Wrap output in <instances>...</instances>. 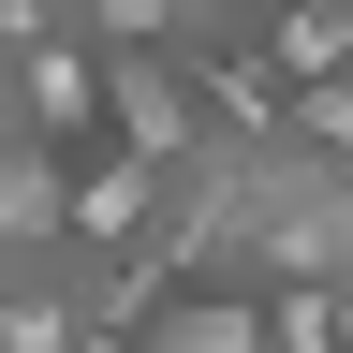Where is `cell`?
I'll list each match as a JSON object with an SVG mask.
<instances>
[{
  "label": "cell",
  "mask_w": 353,
  "mask_h": 353,
  "mask_svg": "<svg viewBox=\"0 0 353 353\" xmlns=\"http://www.w3.org/2000/svg\"><path fill=\"white\" fill-rule=\"evenodd\" d=\"M0 250L15 265H59L74 250V162L30 148V132H0Z\"/></svg>",
  "instance_id": "7a4b0ae2"
},
{
  "label": "cell",
  "mask_w": 353,
  "mask_h": 353,
  "mask_svg": "<svg viewBox=\"0 0 353 353\" xmlns=\"http://www.w3.org/2000/svg\"><path fill=\"white\" fill-rule=\"evenodd\" d=\"M0 44H15V132L59 148V162H103V148H118V88H103L88 15H74V0H15Z\"/></svg>",
  "instance_id": "6da1fadb"
},
{
  "label": "cell",
  "mask_w": 353,
  "mask_h": 353,
  "mask_svg": "<svg viewBox=\"0 0 353 353\" xmlns=\"http://www.w3.org/2000/svg\"><path fill=\"white\" fill-rule=\"evenodd\" d=\"M148 353H280L265 280H176V294L148 309Z\"/></svg>",
  "instance_id": "3957f363"
},
{
  "label": "cell",
  "mask_w": 353,
  "mask_h": 353,
  "mask_svg": "<svg viewBox=\"0 0 353 353\" xmlns=\"http://www.w3.org/2000/svg\"><path fill=\"white\" fill-rule=\"evenodd\" d=\"M88 280L74 265H15V294H0V353H88Z\"/></svg>",
  "instance_id": "277c9868"
}]
</instances>
